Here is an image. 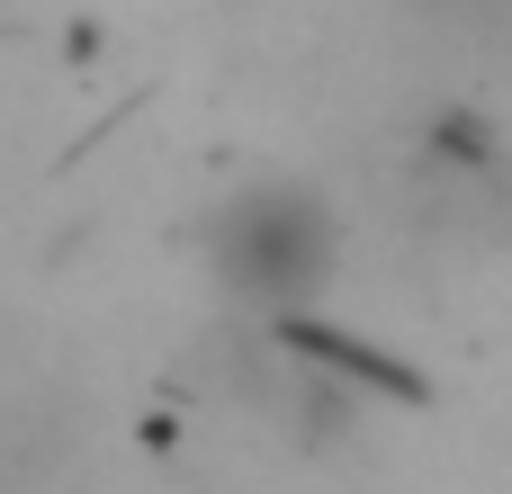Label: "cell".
Listing matches in <instances>:
<instances>
[{
  "label": "cell",
  "instance_id": "cell-1",
  "mask_svg": "<svg viewBox=\"0 0 512 494\" xmlns=\"http://www.w3.org/2000/svg\"><path fill=\"white\" fill-rule=\"evenodd\" d=\"M333 243H342L333 207L315 189H297V180H252L207 216V261H216L225 297L261 306V315L306 306L333 279Z\"/></svg>",
  "mask_w": 512,
  "mask_h": 494
},
{
  "label": "cell",
  "instance_id": "cell-2",
  "mask_svg": "<svg viewBox=\"0 0 512 494\" xmlns=\"http://www.w3.org/2000/svg\"><path fill=\"white\" fill-rule=\"evenodd\" d=\"M414 9H432V18H495L504 0H414Z\"/></svg>",
  "mask_w": 512,
  "mask_h": 494
}]
</instances>
